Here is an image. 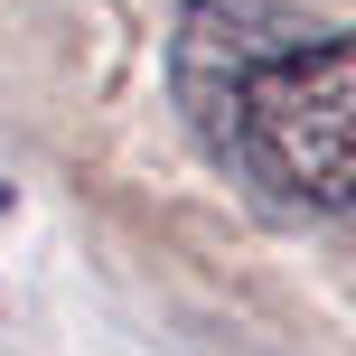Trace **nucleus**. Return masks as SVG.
Returning a JSON list of instances; mask_svg holds the SVG:
<instances>
[{
    "mask_svg": "<svg viewBox=\"0 0 356 356\" xmlns=\"http://www.w3.org/2000/svg\"><path fill=\"white\" fill-rule=\"evenodd\" d=\"M225 160L253 188L356 225V38H272L234 94Z\"/></svg>",
    "mask_w": 356,
    "mask_h": 356,
    "instance_id": "nucleus-1",
    "label": "nucleus"
},
{
    "mask_svg": "<svg viewBox=\"0 0 356 356\" xmlns=\"http://www.w3.org/2000/svg\"><path fill=\"white\" fill-rule=\"evenodd\" d=\"M0 197H10V188H0Z\"/></svg>",
    "mask_w": 356,
    "mask_h": 356,
    "instance_id": "nucleus-2",
    "label": "nucleus"
}]
</instances>
